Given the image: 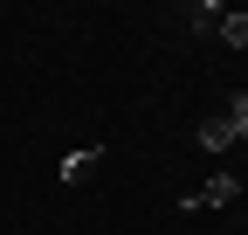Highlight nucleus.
Instances as JSON below:
<instances>
[{
	"instance_id": "f257e3e1",
	"label": "nucleus",
	"mask_w": 248,
	"mask_h": 235,
	"mask_svg": "<svg viewBox=\"0 0 248 235\" xmlns=\"http://www.w3.org/2000/svg\"><path fill=\"white\" fill-rule=\"evenodd\" d=\"M193 138L207 145V152H228V145H241V138H248V90H228V104L214 111Z\"/></svg>"
},
{
	"instance_id": "f03ea898",
	"label": "nucleus",
	"mask_w": 248,
	"mask_h": 235,
	"mask_svg": "<svg viewBox=\"0 0 248 235\" xmlns=\"http://www.w3.org/2000/svg\"><path fill=\"white\" fill-rule=\"evenodd\" d=\"M234 194H241V180H234V173H214V180H207V187H193L179 208H186V215H200V208H228Z\"/></svg>"
},
{
	"instance_id": "7ed1b4c3",
	"label": "nucleus",
	"mask_w": 248,
	"mask_h": 235,
	"mask_svg": "<svg viewBox=\"0 0 248 235\" xmlns=\"http://www.w3.org/2000/svg\"><path fill=\"white\" fill-rule=\"evenodd\" d=\"M97 159H104V145H83V152H69V159H62V180H83Z\"/></svg>"
},
{
	"instance_id": "20e7f679",
	"label": "nucleus",
	"mask_w": 248,
	"mask_h": 235,
	"mask_svg": "<svg viewBox=\"0 0 248 235\" xmlns=\"http://www.w3.org/2000/svg\"><path fill=\"white\" fill-rule=\"evenodd\" d=\"M228 49H248V14H221V28H214Z\"/></svg>"
},
{
	"instance_id": "39448f33",
	"label": "nucleus",
	"mask_w": 248,
	"mask_h": 235,
	"mask_svg": "<svg viewBox=\"0 0 248 235\" xmlns=\"http://www.w3.org/2000/svg\"><path fill=\"white\" fill-rule=\"evenodd\" d=\"M221 14H228V7H221V0H200V7H193V14H186V21H193V28H200V35H207V28H221Z\"/></svg>"
}]
</instances>
